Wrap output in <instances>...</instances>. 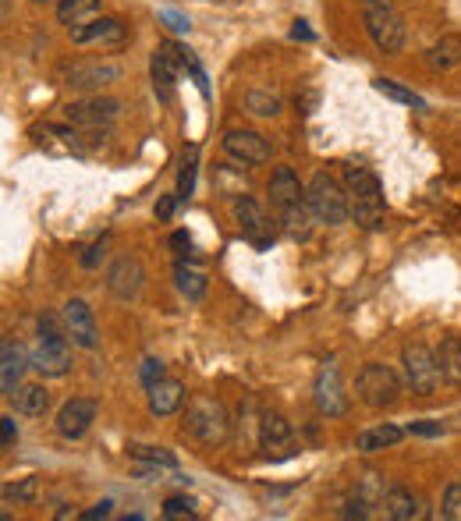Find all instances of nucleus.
I'll list each match as a JSON object with an SVG mask.
<instances>
[{
	"instance_id": "nucleus-40",
	"label": "nucleus",
	"mask_w": 461,
	"mask_h": 521,
	"mask_svg": "<svg viewBox=\"0 0 461 521\" xmlns=\"http://www.w3.org/2000/svg\"><path fill=\"white\" fill-rule=\"evenodd\" d=\"M0 429H4V436H0V447H4V451H11V447L18 444V429H15V419H0Z\"/></svg>"
},
{
	"instance_id": "nucleus-38",
	"label": "nucleus",
	"mask_w": 461,
	"mask_h": 521,
	"mask_svg": "<svg viewBox=\"0 0 461 521\" xmlns=\"http://www.w3.org/2000/svg\"><path fill=\"white\" fill-rule=\"evenodd\" d=\"M103 256H107V242H96V245H89V249L82 252V266H86V270H96V266L103 263Z\"/></svg>"
},
{
	"instance_id": "nucleus-7",
	"label": "nucleus",
	"mask_w": 461,
	"mask_h": 521,
	"mask_svg": "<svg viewBox=\"0 0 461 521\" xmlns=\"http://www.w3.org/2000/svg\"><path fill=\"white\" fill-rule=\"evenodd\" d=\"M355 394L366 408H391L401 397V380L394 376L391 366H380V362H369L362 366V373L355 376Z\"/></svg>"
},
{
	"instance_id": "nucleus-31",
	"label": "nucleus",
	"mask_w": 461,
	"mask_h": 521,
	"mask_svg": "<svg viewBox=\"0 0 461 521\" xmlns=\"http://www.w3.org/2000/svg\"><path fill=\"white\" fill-rule=\"evenodd\" d=\"M196 164H199V146H188L185 156H181V167H178V195L188 199V195L196 192Z\"/></svg>"
},
{
	"instance_id": "nucleus-33",
	"label": "nucleus",
	"mask_w": 461,
	"mask_h": 521,
	"mask_svg": "<svg viewBox=\"0 0 461 521\" xmlns=\"http://www.w3.org/2000/svg\"><path fill=\"white\" fill-rule=\"evenodd\" d=\"M440 518H444V521H461V479L447 483L444 500H440Z\"/></svg>"
},
{
	"instance_id": "nucleus-3",
	"label": "nucleus",
	"mask_w": 461,
	"mask_h": 521,
	"mask_svg": "<svg viewBox=\"0 0 461 521\" xmlns=\"http://www.w3.org/2000/svg\"><path fill=\"white\" fill-rule=\"evenodd\" d=\"M71 344L68 330H61L57 316L43 312L40 316V337H36V348H32V369L47 380H61L71 369Z\"/></svg>"
},
{
	"instance_id": "nucleus-18",
	"label": "nucleus",
	"mask_w": 461,
	"mask_h": 521,
	"mask_svg": "<svg viewBox=\"0 0 461 521\" xmlns=\"http://www.w3.org/2000/svg\"><path fill=\"white\" fill-rule=\"evenodd\" d=\"M64 330H68V337L79 344V348L93 351L96 344H100L96 316H93V309H89V302H82V298H71V302L64 305Z\"/></svg>"
},
{
	"instance_id": "nucleus-42",
	"label": "nucleus",
	"mask_w": 461,
	"mask_h": 521,
	"mask_svg": "<svg viewBox=\"0 0 461 521\" xmlns=\"http://www.w3.org/2000/svg\"><path fill=\"white\" fill-rule=\"evenodd\" d=\"M178 199L181 195H164V199L157 203V220H171L174 210H178Z\"/></svg>"
},
{
	"instance_id": "nucleus-27",
	"label": "nucleus",
	"mask_w": 461,
	"mask_h": 521,
	"mask_svg": "<svg viewBox=\"0 0 461 521\" xmlns=\"http://www.w3.org/2000/svg\"><path fill=\"white\" fill-rule=\"evenodd\" d=\"M174 280H178V291L188 298V302H199V298L206 295V273L196 270L192 263H185V259L174 266Z\"/></svg>"
},
{
	"instance_id": "nucleus-47",
	"label": "nucleus",
	"mask_w": 461,
	"mask_h": 521,
	"mask_svg": "<svg viewBox=\"0 0 461 521\" xmlns=\"http://www.w3.org/2000/svg\"><path fill=\"white\" fill-rule=\"evenodd\" d=\"M32 4H43V8H47V4H61V0H32Z\"/></svg>"
},
{
	"instance_id": "nucleus-16",
	"label": "nucleus",
	"mask_w": 461,
	"mask_h": 521,
	"mask_svg": "<svg viewBox=\"0 0 461 521\" xmlns=\"http://www.w3.org/2000/svg\"><path fill=\"white\" fill-rule=\"evenodd\" d=\"M224 153L231 160H238L242 167H256L270 160V142L259 132H252V128H231L224 135Z\"/></svg>"
},
{
	"instance_id": "nucleus-21",
	"label": "nucleus",
	"mask_w": 461,
	"mask_h": 521,
	"mask_svg": "<svg viewBox=\"0 0 461 521\" xmlns=\"http://www.w3.org/2000/svg\"><path fill=\"white\" fill-rule=\"evenodd\" d=\"M146 394H149V412L160 415V419H167V415L181 412V405H185V383L167 380V376L160 383H153Z\"/></svg>"
},
{
	"instance_id": "nucleus-30",
	"label": "nucleus",
	"mask_w": 461,
	"mask_h": 521,
	"mask_svg": "<svg viewBox=\"0 0 461 521\" xmlns=\"http://www.w3.org/2000/svg\"><path fill=\"white\" fill-rule=\"evenodd\" d=\"M245 110L256 117H277L281 114V96L270 89H249L245 93Z\"/></svg>"
},
{
	"instance_id": "nucleus-12",
	"label": "nucleus",
	"mask_w": 461,
	"mask_h": 521,
	"mask_svg": "<svg viewBox=\"0 0 461 521\" xmlns=\"http://www.w3.org/2000/svg\"><path fill=\"white\" fill-rule=\"evenodd\" d=\"M146 288V266L139 256H118L107 270V291L118 302H135Z\"/></svg>"
},
{
	"instance_id": "nucleus-48",
	"label": "nucleus",
	"mask_w": 461,
	"mask_h": 521,
	"mask_svg": "<svg viewBox=\"0 0 461 521\" xmlns=\"http://www.w3.org/2000/svg\"><path fill=\"white\" fill-rule=\"evenodd\" d=\"M210 4H227V0H210Z\"/></svg>"
},
{
	"instance_id": "nucleus-4",
	"label": "nucleus",
	"mask_w": 461,
	"mask_h": 521,
	"mask_svg": "<svg viewBox=\"0 0 461 521\" xmlns=\"http://www.w3.org/2000/svg\"><path fill=\"white\" fill-rule=\"evenodd\" d=\"M181 426L203 447H220L231 436V419H227V408L220 405L217 397H192Z\"/></svg>"
},
{
	"instance_id": "nucleus-43",
	"label": "nucleus",
	"mask_w": 461,
	"mask_h": 521,
	"mask_svg": "<svg viewBox=\"0 0 461 521\" xmlns=\"http://www.w3.org/2000/svg\"><path fill=\"white\" fill-rule=\"evenodd\" d=\"M412 433H419V436H440L444 433V426H440V422H412Z\"/></svg>"
},
{
	"instance_id": "nucleus-13",
	"label": "nucleus",
	"mask_w": 461,
	"mask_h": 521,
	"mask_svg": "<svg viewBox=\"0 0 461 521\" xmlns=\"http://www.w3.org/2000/svg\"><path fill=\"white\" fill-rule=\"evenodd\" d=\"M71 43H79V47H89V43H100V47L118 50L128 43V25L114 15H100L93 22H82V25H71Z\"/></svg>"
},
{
	"instance_id": "nucleus-1",
	"label": "nucleus",
	"mask_w": 461,
	"mask_h": 521,
	"mask_svg": "<svg viewBox=\"0 0 461 521\" xmlns=\"http://www.w3.org/2000/svg\"><path fill=\"white\" fill-rule=\"evenodd\" d=\"M344 188H348V210L352 220L366 231L383 224V185L369 167H344Z\"/></svg>"
},
{
	"instance_id": "nucleus-19",
	"label": "nucleus",
	"mask_w": 461,
	"mask_h": 521,
	"mask_svg": "<svg viewBox=\"0 0 461 521\" xmlns=\"http://www.w3.org/2000/svg\"><path fill=\"white\" fill-rule=\"evenodd\" d=\"M235 220H238V227L249 234L252 242L259 245V249L274 242V234H270V220H266L263 206H259L252 195H238L235 199Z\"/></svg>"
},
{
	"instance_id": "nucleus-6",
	"label": "nucleus",
	"mask_w": 461,
	"mask_h": 521,
	"mask_svg": "<svg viewBox=\"0 0 461 521\" xmlns=\"http://www.w3.org/2000/svg\"><path fill=\"white\" fill-rule=\"evenodd\" d=\"M401 366H405V383L412 394L419 397H430L433 390L440 387L444 373H440V362H437V351H430L426 344H405L401 348Z\"/></svg>"
},
{
	"instance_id": "nucleus-39",
	"label": "nucleus",
	"mask_w": 461,
	"mask_h": 521,
	"mask_svg": "<svg viewBox=\"0 0 461 521\" xmlns=\"http://www.w3.org/2000/svg\"><path fill=\"white\" fill-rule=\"evenodd\" d=\"M160 22H164L171 32H188V29H192V25H188V18L178 15V11H164V15H160Z\"/></svg>"
},
{
	"instance_id": "nucleus-5",
	"label": "nucleus",
	"mask_w": 461,
	"mask_h": 521,
	"mask_svg": "<svg viewBox=\"0 0 461 521\" xmlns=\"http://www.w3.org/2000/svg\"><path fill=\"white\" fill-rule=\"evenodd\" d=\"M305 199H309V210H313V220L327 227H337L352 217L348 210V188L337 185V178H330L327 171H316L309 188H305Z\"/></svg>"
},
{
	"instance_id": "nucleus-37",
	"label": "nucleus",
	"mask_w": 461,
	"mask_h": 521,
	"mask_svg": "<svg viewBox=\"0 0 461 521\" xmlns=\"http://www.w3.org/2000/svg\"><path fill=\"white\" fill-rule=\"evenodd\" d=\"M4 497H15V500H32L36 497V479H22L18 486H4Z\"/></svg>"
},
{
	"instance_id": "nucleus-41",
	"label": "nucleus",
	"mask_w": 461,
	"mask_h": 521,
	"mask_svg": "<svg viewBox=\"0 0 461 521\" xmlns=\"http://www.w3.org/2000/svg\"><path fill=\"white\" fill-rule=\"evenodd\" d=\"M171 245H174V249H178V252H181V256H188V259L196 256V245H192V238H188V234H185V231H174Z\"/></svg>"
},
{
	"instance_id": "nucleus-14",
	"label": "nucleus",
	"mask_w": 461,
	"mask_h": 521,
	"mask_svg": "<svg viewBox=\"0 0 461 521\" xmlns=\"http://www.w3.org/2000/svg\"><path fill=\"white\" fill-rule=\"evenodd\" d=\"M259 447L270 461H284L295 454V429L281 412L259 415Z\"/></svg>"
},
{
	"instance_id": "nucleus-22",
	"label": "nucleus",
	"mask_w": 461,
	"mask_h": 521,
	"mask_svg": "<svg viewBox=\"0 0 461 521\" xmlns=\"http://www.w3.org/2000/svg\"><path fill=\"white\" fill-rule=\"evenodd\" d=\"M383 514L391 521H412V518H422L426 507H422V500L415 497L408 486H391V490H387V500H383Z\"/></svg>"
},
{
	"instance_id": "nucleus-45",
	"label": "nucleus",
	"mask_w": 461,
	"mask_h": 521,
	"mask_svg": "<svg viewBox=\"0 0 461 521\" xmlns=\"http://www.w3.org/2000/svg\"><path fill=\"white\" fill-rule=\"evenodd\" d=\"M291 36H295V39H313V32H309V25H305V22H295Z\"/></svg>"
},
{
	"instance_id": "nucleus-20",
	"label": "nucleus",
	"mask_w": 461,
	"mask_h": 521,
	"mask_svg": "<svg viewBox=\"0 0 461 521\" xmlns=\"http://www.w3.org/2000/svg\"><path fill=\"white\" fill-rule=\"evenodd\" d=\"M29 366H32V358L22 351V344L18 341L0 344V390H4V397H15V390L22 387V376Z\"/></svg>"
},
{
	"instance_id": "nucleus-34",
	"label": "nucleus",
	"mask_w": 461,
	"mask_h": 521,
	"mask_svg": "<svg viewBox=\"0 0 461 521\" xmlns=\"http://www.w3.org/2000/svg\"><path fill=\"white\" fill-rule=\"evenodd\" d=\"M178 50H181V68H185L188 75L196 78L199 93H203V96H210V82H206V71H203V64L196 61V54H192V50H185V47H178Z\"/></svg>"
},
{
	"instance_id": "nucleus-35",
	"label": "nucleus",
	"mask_w": 461,
	"mask_h": 521,
	"mask_svg": "<svg viewBox=\"0 0 461 521\" xmlns=\"http://www.w3.org/2000/svg\"><path fill=\"white\" fill-rule=\"evenodd\" d=\"M164 518L167 521H178V518H196V504H192V500L188 497H167L164 500Z\"/></svg>"
},
{
	"instance_id": "nucleus-15",
	"label": "nucleus",
	"mask_w": 461,
	"mask_h": 521,
	"mask_svg": "<svg viewBox=\"0 0 461 521\" xmlns=\"http://www.w3.org/2000/svg\"><path fill=\"white\" fill-rule=\"evenodd\" d=\"M313 401H316V412L327 415V419H341L348 412V394H344V383H341V369L334 362L320 369L316 376V387H313Z\"/></svg>"
},
{
	"instance_id": "nucleus-23",
	"label": "nucleus",
	"mask_w": 461,
	"mask_h": 521,
	"mask_svg": "<svg viewBox=\"0 0 461 521\" xmlns=\"http://www.w3.org/2000/svg\"><path fill=\"white\" fill-rule=\"evenodd\" d=\"M18 415H43L50 408V390L43 383H22L15 397H8Z\"/></svg>"
},
{
	"instance_id": "nucleus-36",
	"label": "nucleus",
	"mask_w": 461,
	"mask_h": 521,
	"mask_svg": "<svg viewBox=\"0 0 461 521\" xmlns=\"http://www.w3.org/2000/svg\"><path fill=\"white\" fill-rule=\"evenodd\" d=\"M139 376H142V387H153V383H160L164 380V362H160V358H146V362H142V369H139Z\"/></svg>"
},
{
	"instance_id": "nucleus-26",
	"label": "nucleus",
	"mask_w": 461,
	"mask_h": 521,
	"mask_svg": "<svg viewBox=\"0 0 461 521\" xmlns=\"http://www.w3.org/2000/svg\"><path fill=\"white\" fill-rule=\"evenodd\" d=\"M100 15V0H61L57 4V22L61 25H82V22H93Z\"/></svg>"
},
{
	"instance_id": "nucleus-10",
	"label": "nucleus",
	"mask_w": 461,
	"mask_h": 521,
	"mask_svg": "<svg viewBox=\"0 0 461 521\" xmlns=\"http://www.w3.org/2000/svg\"><path fill=\"white\" fill-rule=\"evenodd\" d=\"M118 114H121V100L100 96V93H89V96H82V100L64 107L68 125H75V128H110L118 121Z\"/></svg>"
},
{
	"instance_id": "nucleus-2",
	"label": "nucleus",
	"mask_w": 461,
	"mask_h": 521,
	"mask_svg": "<svg viewBox=\"0 0 461 521\" xmlns=\"http://www.w3.org/2000/svg\"><path fill=\"white\" fill-rule=\"evenodd\" d=\"M270 206H274L277 220H281L291 234H305L313 210H309L305 188L291 167H277L274 178H270Z\"/></svg>"
},
{
	"instance_id": "nucleus-46",
	"label": "nucleus",
	"mask_w": 461,
	"mask_h": 521,
	"mask_svg": "<svg viewBox=\"0 0 461 521\" xmlns=\"http://www.w3.org/2000/svg\"><path fill=\"white\" fill-rule=\"evenodd\" d=\"M366 8H394V0H362Z\"/></svg>"
},
{
	"instance_id": "nucleus-44",
	"label": "nucleus",
	"mask_w": 461,
	"mask_h": 521,
	"mask_svg": "<svg viewBox=\"0 0 461 521\" xmlns=\"http://www.w3.org/2000/svg\"><path fill=\"white\" fill-rule=\"evenodd\" d=\"M110 507H114V504H110V500H100V504H96V507H89V511L82 514V518H86V521H96V518H110Z\"/></svg>"
},
{
	"instance_id": "nucleus-9",
	"label": "nucleus",
	"mask_w": 461,
	"mask_h": 521,
	"mask_svg": "<svg viewBox=\"0 0 461 521\" xmlns=\"http://www.w3.org/2000/svg\"><path fill=\"white\" fill-rule=\"evenodd\" d=\"M362 22H366V36L373 39V47L380 50V54H401V50H405L408 32L394 8H366Z\"/></svg>"
},
{
	"instance_id": "nucleus-11",
	"label": "nucleus",
	"mask_w": 461,
	"mask_h": 521,
	"mask_svg": "<svg viewBox=\"0 0 461 521\" xmlns=\"http://www.w3.org/2000/svg\"><path fill=\"white\" fill-rule=\"evenodd\" d=\"M178 71H181V50L178 43H160L149 57V75H153V93L160 103H174L178 93Z\"/></svg>"
},
{
	"instance_id": "nucleus-29",
	"label": "nucleus",
	"mask_w": 461,
	"mask_h": 521,
	"mask_svg": "<svg viewBox=\"0 0 461 521\" xmlns=\"http://www.w3.org/2000/svg\"><path fill=\"white\" fill-rule=\"evenodd\" d=\"M373 86H376V93L387 96V100L405 103V107H415V110H426V100H422L419 93H412V89H405L401 82H394V78H376Z\"/></svg>"
},
{
	"instance_id": "nucleus-17",
	"label": "nucleus",
	"mask_w": 461,
	"mask_h": 521,
	"mask_svg": "<svg viewBox=\"0 0 461 521\" xmlns=\"http://www.w3.org/2000/svg\"><path fill=\"white\" fill-rule=\"evenodd\" d=\"M96 412H100L96 397H71L57 412V433L64 440H82L89 433V426L96 422Z\"/></svg>"
},
{
	"instance_id": "nucleus-32",
	"label": "nucleus",
	"mask_w": 461,
	"mask_h": 521,
	"mask_svg": "<svg viewBox=\"0 0 461 521\" xmlns=\"http://www.w3.org/2000/svg\"><path fill=\"white\" fill-rule=\"evenodd\" d=\"M128 454L139 461H146V465H160V468H178V458H174L171 451H164V447H146V444H132L128 447Z\"/></svg>"
},
{
	"instance_id": "nucleus-25",
	"label": "nucleus",
	"mask_w": 461,
	"mask_h": 521,
	"mask_svg": "<svg viewBox=\"0 0 461 521\" xmlns=\"http://www.w3.org/2000/svg\"><path fill=\"white\" fill-rule=\"evenodd\" d=\"M437 362H440V373H444L447 383L461 387V337L458 334H447L437 348Z\"/></svg>"
},
{
	"instance_id": "nucleus-28",
	"label": "nucleus",
	"mask_w": 461,
	"mask_h": 521,
	"mask_svg": "<svg viewBox=\"0 0 461 521\" xmlns=\"http://www.w3.org/2000/svg\"><path fill=\"white\" fill-rule=\"evenodd\" d=\"M401 436H405V429H398V426H376V429H366V433H359L355 447H359L362 454H373V451H383V447H394Z\"/></svg>"
},
{
	"instance_id": "nucleus-24",
	"label": "nucleus",
	"mask_w": 461,
	"mask_h": 521,
	"mask_svg": "<svg viewBox=\"0 0 461 521\" xmlns=\"http://www.w3.org/2000/svg\"><path fill=\"white\" fill-rule=\"evenodd\" d=\"M426 64L433 71H451L461 64V36H440L430 50H426Z\"/></svg>"
},
{
	"instance_id": "nucleus-8",
	"label": "nucleus",
	"mask_w": 461,
	"mask_h": 521,
	"mask_svg": "<svg viewBox=\"0 0 461 521\" xmlns=\"http://www.w3.org/2000/svg\"><path fill=\"white\" fill-rule=\"evenodd\" d=\"M121 64L118 61H68L61 64V86L75 93H100L103 86L118 82Z\"/></svg>"
}]
</instances>
